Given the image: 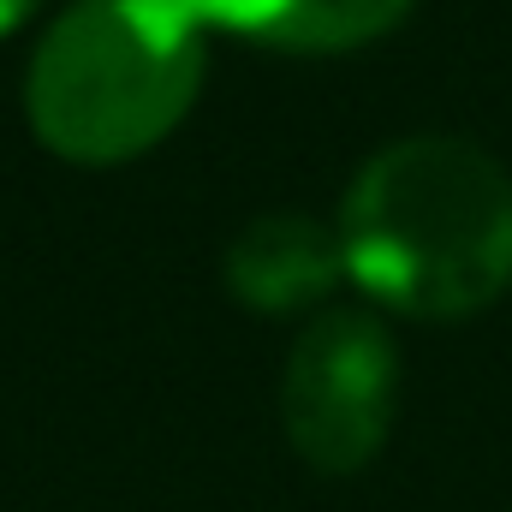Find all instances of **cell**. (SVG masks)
<instances>
[{"label":"cell","mask_w":512,"mask_h":512,"mask_svg":"<svg viewBox=\"0 0 512 512\" xmlns=\"http://www.w3.org/2000/svg\"><path fill=\"white\" fill-rule=\"evenodd\" d=\"M36 6H42V0H0V36H12V30H18Z\"/></svg>","instance_id":"cell-6"},{"label":"cell","mask_w":512,"mask_h":512,"mask_svg":"<svg viewBox=\"0 0 512 512\" xmlns=\"http://www.w3.org/2000/svg\"><path fill=\"white\" fill-rule=\"evenodd\" d=\"M340 274H346L340 233H328L310 215H262L227 251V292L262 316H286L328 298Z\"/></svg>","instance_id":"cell-4"},{"label":"cell","mask_w":512,"mask_h":512,"mask_svg":"<svg viewBox=\"0 0 512 512\" xmlns=\"http://www.w3.org/2000/svg\"><path fill=\"white\" fill-rule=\"evenodd\" d=\"M197 84L203 18L185 0H78L30 54L24 114L60 161L120 167L191 114Z\"/></svg>","instance_id":"cell-2"},{"label":"cell","mask_w":512,"mask_h":512,"mask_svg":"<svg viewBox=\"0 0 512 512\" xmlns=\"http://www.w3.org/2000/svg\"><path fill=\"white\" fill-rule=\"evenodd\" d=\"M399 405V346L370 310L316 316L286 358L280 423L322 477H352L382 453Z\"/></svg>","instance_id":"cell-3"},{"label":"cell","mask_w":512,"mask_h":512,"mask_svg":"<svg viewBox=\"0 0 512 512\" xmlns=\"http://www.w3.org/2000/svg\"><path fill=\"white\" fill-rule=\"evenodd\" d=\"M203 24L292 54H346L387 36L417 0H185Z\"/></svg>","instance_id":"cell-5"},{"label":"cell","mask_w":512,"mask_h":512,"mask_svg":"<svg viewBox=\"0 0 512 512\" xmlns=\"http://www.w3.org/2000/svg\"><path fill=\"white\" fill-rule=\"evenodd\" d=\"M346 274L399 316L459 322L512 286V173L465 137H399L340 203Z\"/></svg>","instance_id":"cell-1"}]
</instances>
